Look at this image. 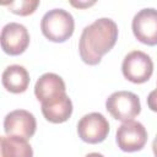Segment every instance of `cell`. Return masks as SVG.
Listing matches in <instances>:
<instances>
[{
	"instance_id": "277c9868",
	"label": "cell",
	"mask_w": 157,
	"mask_h": 157,
	"mask_svg": "<svg viewBox=\"0 0 157 157\" xmlns=\"http://www.w3.org/2000/svg\"><path fill=\"white\" fill-rule=\"evenodd\" d=\"M121 71L126 80L132 83H144L153 74V61L150 55L141 50L128 53L121 64Z\"/></svg>"
},
{
	"instance_id": "4fadbf2b",
	"label": "cell",
	"mask_w": 157,
	"mask_h": 157,
	"mask_svg": "<svg viewBox=\"0 0 157 157\" xmlns=\"http://www.w3.org/2000/svg\"><path fill=\"white\" fill-rule=\"evenodd\" d=\"M0 157H33V150L27 139L6 135L0 137Z\"/></svg>"
},
{
	"instance_id": "2e32d148",
	"label": "cell",
	"mask_w": 157,
	"mask_h": 157,
	"mask_svg": "<svg viewBox=\"0 0 157 157\" xmlns=\"http://www.w3.org/2000/svg\"><path fill=\"white\" fill-rule=\"evenodd\" d=\"M94 4V1H91V2H75V1H71V5H74V6H76V7H88V6H91V5H93Z\"/></svg>"
},
{
	"instance_id": "7c38bea8",
	"label": "cell",
	"mask_w": 157,
	"mask_h": 157,
	"mask_svg": "<svg viewBox=\"0 0 157 157\" xmlns=\"http://www.w3.org/2000/svg\"><path fill=\"white\" fill-rule=\"evenodd\" d=\"M44 118L53 124H61L66 121L72 114V102L67 94L48 103L40 104Z\"/></svg>"
},
{
	"instance_id": "5b68a950",
	"label": "cell",
	"mask_w": 157,
	"mask_h": 157,
	"mask_svg": "<svg viewBox=\"0 0 157 157\" xmlns=\"http://www.w3.org/2000/svg\"><path fill=\"white\" fill-rule=\"evenodd\" d=\"M115 141L118 147L124 152L140 151L146 145L147 130L140 121H124L117 130Z\"/></svg>"
},
{
	"instance_id": "5bb4252c",
	"label": "cell",
	"mask_w": 157,
	"mask_h": 157,
	"mask_svg": "<svg viewBox=\"0 0 157 157\" xmlns=\"http://www.w3.org/2000/svg\"><path fill=\"white\" fill-rule=\"evenodd\" d=\"M38 5H39L38 0H20V1H10L2 4V6H6L11 12L20 16L32 15L37 10Z\"/></svg>"
},
{
	"instance_id": "52a82bcc",
	"label": "cell",
	"mask_w": 157,
	"mask_h": 157,
	"mask_svg": "<svg viewBox=\"0 0 157 157\" xmlns=\"http://www.w3.org/2000/svg\"><path fill=\"white\" fill-rule=\"evenodd\" d=\"M131 28L135 38L146 45H157V10L146 7L132 18Z\"/></svg>"
},
{
	"instance_id": "9c48e42d",
	"label": "cell",
	"mask_w": 157,
	"mask_h": 157,
	"mask_svg": "<svg viewBox=\"0 0 157 157\" xmlns=\"http://www.w3.org/2000/svg\"><path fill=\"white\" fill-rule=\"evenodd\" d=\"M1 48L9 55L22 54L29 44V33L27 28L17 22H10L1 29Z\"/></svg>"
},
{
	"instance_id": "8fae6325",
	"label": "cell",
	"mask_w": 157,
	"mask_h": 157,
	"mask_svg": "<svg viewBox=\"0 0 157 157\" xmlns=\"http://www.w3.org/2000/svg\"><path fill=\"white\" fill-rule=\"evenodd\" d=\"M29 80L27 69L17 64L7 66L1 76L2 86L11 93H23L28 88Z\"/></svg>"
},
{
	"instance_id": "9a60e30c",
	"label": "cell",
	"mask_w": 157,
	"mask_h": 157,
	"mask_svg": "<svg viewBox=\"0 0 157 157\" xmlns=\"http://www.w3.org/2000/svg\"><path fill=\"white\" fill-rule=\"evenodd\" d=\"M147 105L152 112L157 113V87L150 92V94L147 97Z\"/></svg>"
},
{
	"instance_id": "30bf717a",
	"label": "cell",
	"mask_w": 157,
	"mask_h": 157,
	"mask_svg": "<svg viewBox=\"0 0 157 157\" xmlns=\"http://www.w3.org/2000/svg\"><path fill=\"white\" fill-rule=\"evenodd\" d=\"M34 94L40 104L48 103L66 94V86L61 76L54 72H45L37 80Z\"/></svg>"
},
{
	"instance_id": "ac0fdd59",
	"label": "cell",
	"mask_w": 157,
	"mask_h": 157,
	"mask_svg": "<svg viewBox=\"0 0 157 157\" xmlns=\"http://www.w3.org/2000/svg\"><path fill=\"white\" fill-rule=\"evenodd\" d=\"M85 157H104L102 153H98V152H91L88 155H86Z\"/></svg>"
},
{
	"instance_id": "3957f363",
	"label": "cell",
	"mask_w": 157,
	"mask_h": 157,
	"mask_svg": "<svg viewBox=\"0 0 157 157\" xmlns=\"http://www.w3.org/2000/svg\"><path fill=\"white\" fill-rule=\"evenodd\" d=\"M105 109L117 120L129 121L141 112L139 97L130 91H117L105 101Z\"/></svg>"
},
{
	"instance_id": "e0dca14e",
	"label": "cell",
	"mask_w": 157,
	"mask_h": 157,
	"mask_svg": "<svg viewBox=\"0 0 157 157\" xmlns=\"http://www.w3.org/2000/svg\"><path fill=\"white\" fill-rule=\"evenodd\" d=\"M152 151H153L155 157H157V135H156V137H155V140L152 142Z\"/></svg>"
},
{
	"instance_id": "8992f818",
	"label": "cell",
	"mask_w": 157,
	"mask_h": 157,
	"mask_svg": "<svg viewBox=\"0 0 157 157\" xmlns=\"http://www.w3.org/2000/svg\"><path fill=\"white\" fill-rule=\"evenodd\" d=\"M77 134L87 144H99L109 134V123L105 117L98 112L83 115L77 123Z\"/></svg>"
},
{
	"instance_id": "6da1fadb",
	"label": "cell",
	"mask_w": 157,
	"mask_h": 157,
	"mask_svg": "<svg viewBox=\"0 0 157 157\" xmlns=\"http://www.w3.org/2000/svg\"><path fill=\"white\" fill-rule=\"evenodd\" d=\"M118 26L108 17H102L86 26L78 40V52L87 65H97L117 43Z\"/></svg>"
},
{
	"instance_id": "ba28073f",
	"label": "cell",
	"mask_w": 157,
	"mask_h": 157,
	"mask_svg": "<svg viewBox=\"0 0 157 157\" xmlns=\"http://www.w3.org/2000/svg\"><path fill=\"white\" fill-rule=\"evenodd\" d=\"M37 129L34 115L25 109H16L6 114L4 119V130L9 136L31 139Z\"/></svg>"
},
{
	"instance_id": "7a4b0ae2",
	"label": "cell",
	"mask_w": 157,
	"mask_h": 157,
	"mask_svg": "<svg viewBox=\"0 0 157 157\" xmlns=\"http://www.w3.org/2000/svg\"><path fill=\"white\" fill-rule=\"evenodd\" d=\"M42 33L47 39L54 43H64L75 29L72 15L64 9H53L44 13L40 21Z\"/></svg>"
}]
</instances>
